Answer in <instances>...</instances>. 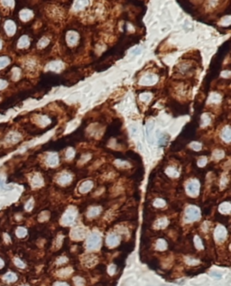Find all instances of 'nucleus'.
Masks as SVG:
<instances>
[{"mask_svg": "<svg viewBox=\"0 0 231 286\" xmlns=\"http://www.w3.org/2000/svg\"><path fill=\"white\" fill-rule=\"evenodd\" d=\"M85 235H86V230L81 227H78L72 230L71 238L73 239L79 240V239H82L83 238H85Z\"/></svg>", "mask_w": 231, "mask_h": 286, "instance_id": "obj_6", "label": "nucleus"}, {"mask_svg": "<svg viewBox=\"0 0 231 286\" xmlns=\"http://www.w3.org/2000/svg\"><path fill=\"white\" fill-rule=\"evenodd\" d=\"M101 242V238H100V235L97 233H92L90 237L87 239V243H86V246L89 250H95V249H98L100 247Z\"/></svg>", "mask_w": 231, "mask_h": 286, "instance_id": "obj_1", "label": "nucleus"}, {"mask_svg": "<svg viewBox=\"0 0 231 286\" xmlns=\"http://www.w3.org/2000/svg\"><path fill=\"white\" fill-rule=\"evenodd\" d=\"M100 208L99 207H96V208H92L89 210V212H88V217L89 218H93V217H96V216H98L100 213Z\"/></svg>", "mask_w": 231, "mask_h": 286, "instance_id": "obj_12", "label": "nucleus"}, {"mask_svg": "<svg viewBox=\"0 0 231 286\" xmlns=\"http://www.w3.org/2000/svg\"><path fill=\"white\" fill-rule=\"evenodd\" d=\"M225 135V138L227 139V141H229V136H230V133H229V128H227V131L225 132V134H223V136Z\"/></svg>", "mask_w": 231, "mask_h": 286, "instance_id": "obj_30", "label": "nucleus"}, {"mask_svg": "<svg viewBox=\"0 0 231 286\" xmlns=\"http://www.w3.org/2000/svg\"><path fill=\"white\" fill-rule=\"evenodd\" d=\"M66 261H67V258L66 257H60V259H58L57 260V264H63V263H65L66 262Z\"/></svg>", "mask_w": 231, "mask_h": 286, "instance_id": "obj_32", "label": "nucleus"}, {"mask_svg": "<svg viewBox=\"0 0 231 286\" xmlns=\"http://www.w3.org/2000/svg\"><path fill=\"white\" fill-rule=\"evenodd\" d=\"M58 163V157L57 155H51L48 159V164H49L51 166H55Z\"/></svg>", "mask_w": 231, "mask_h": 286, "instance_id": "obj_17", "label": "nucleus"}, {"mask_svg": "<svg viewBox=\"0 0 231 286\" xmlns=\"http://www.w3.org/2000/svg\"><path fill=\"white\" fill-rule=\"evenodd\" d=\"M168 225V219L165 218H162L160 219H158L155 224H154V227L156 228H163Z\"/></svg>", "mask_w": 231, "mask_h": 286, "instance_id": "obj_9", "label": "nucleus"}, {"mask_svg": "<svg viewBox=\"0 0 231 286\" xmlns=\"http://www.w3.org/2000/svg\"><path fill=\"white\" fill-rule=\"evenodd\" d=\"M168 139H169V135L168 134L167 135L166 134H163V135H162V137L159 140V144L161 145H165L167 144V142H168Z\"/></svg>", "mask_w": 231, "mask_h": 286, "instance_id": "obj_23", "label": "nucleus"}, {"mask_svg": "<svg viewBox=\"0 0 231 286\" xmlns=\"http://www.w3.org/2000/svg\"><path fill=\"white\" fill-rule=\"evenodd\" d=\"M200 191V185L197 181H190L187 185V191L190 196H197Z\"/></svg>", "mask_w": 231, "mask_h": 286, "instance_id": "obj_5", "label": "nucleus"}, {"mask_svg": "<svg viewBox=\"0 0 231 286\" xmlns=\"http://www.w3.org/2000/svg\"><path fill=\"white\" fill-rule=\"evenodd\" d=\"M22 286H28V285H22Z\"/></svg>", "mask_w": 231, "mask_h": 286, "instance_id": "obj_36", "label": "nucleus"}, {"mask_svg": "<svg viewBox=\"0 0 231 286\" xmlns=\"http://www.w3.org/2000/svg\"><path fill=\"white\" fill-rule=\"evenodd\" d=\"M3 266H4V261L0 258V268H2Z\"/></svg>", "mask_w": 231, "mask_h": 286, "instance_id": "obj_34", "label": "nucleus"}, {"mask_svg": "<svg viewBox=\"0 0 231 286\" xmlns=\"http://www.w3.org/2000/svg\"><path fill=\"white\" fill-rule=\"evenodd\" d=\"M166 172H167V174H168V175H170V176H173V177H176V176H178V175H179L178 171H177L175 169H173V168H169V169H167Z\"/></svg>", "mask_w": 231, "mask_h": 286, "instance_id": "obj_22", "label": "nucleus"}, {"mask_svg": "<svg viewBox=\"0 0 231 286\" xmlns=\"http://www.w3.org/2000/svg\"><path fill=\"white\" fill-rule=\"evenodd\" d=\"M194 244H195V246L198 248V249H202V248H203L202 242H201V240H200V238L199 237L194 238Z\"/></svg>", "mask_w": 231, "mask_h": 286, "instance_id": "obj_20", "label": "nucleus"}, {"mask_svg": "<svg viewBox=\"0 0 231 286\" xmlns=\"http://www.w3.org/2000/svg\"><path fill=\"white\" fill-rule=\"evenodd\" d=\"M7 63H8V60L7 59H4V58L0 59V68L7 65Z\"/></svg>", "mask_w": 231, "mask_h": 286, "instance_id": "obj_29", "label": "nucleus"}, {"mask_svg": "<svg viewBox=\"0 0 231 286\" xmlns=\"http://www.w3.org/2000/svg\"><path fill=\"white\" fill-rule=\"evenodd\" d=\"M230 204L228 202H225V203H222L220 206V211L221 213L223 214H227V213H229V211H230Z\"/></svg>", "mask_w": 231, "mask_h": 286, "instance_id": "obj_13", "label": "nucleus"}, {"mask_svg": "<svg viewBox=\"0 0 231 286\" xmlns=\"http://www.w3.org/2000/svg\"><path fill=\"white\" fill-rule=\"evenodd\" d=\"M92 188V182L91 181H85L80 186V191L81 193H85L89 191Z\"/></svg>", "mask_w": 231, "mask_h": 286, "instance_id": "obj_8", "label": "nucleus"}, {"mask_svg": "<svg viewBox=\"0 0 231 286\" xmlns=\"http://www.w3.org/2000/svg\"><path fill=\"white\" fill-rule=\"evenodd\" d=\"M107 271H108V273H109V275H113L114 273H115V272H116V266L113 265H110V266L108 267Z\"/></svg>", "mask_w": 231, "mask_h": 286, "instance_id": "obj_28", "label": "nucleus"}, {"mask_svg": "<svg viewBox=\"0 0 231 286\" xmlns=\"http://www.w3.org/2000/svg\"><path fill=\"white\" fill-rule=\"evenodd\" d=\"M87 258H88V260H87V262L85 263V265H86L87 266H89V267L92 266L93 265H95L97 263V259L94 256H90H90H88Z\"/></svg>", "mask_w": 231, "mask_h": 286, "instance_id": "obj_18", "label": "nucleus"}, {"mask_svg": "<svg viewBox=\"0 0 231 286\" xmlns=\"http://www.w3.org/2000/svg\"><path fill=\"white\" fill-rule=\"evenodd\" d=\"M3 279L8 282H14L17 280L16 275H15L14 272H7L6 275L3 277Z\"/></svg>", "mask_w": 231, "mask_h": 286, "instance_id": "obj_10", "label": "nucleus"}, {"mask_svg": "<svg viewBox=\"0 0 231 286\" xmlns=\"http://www.w3.org/2000/svg\"><path fill=\"white\" fill-rule=\"evenodd\" d=\"M77 215V211L75 208H70L66 211V213L64 214L62 222L63 225H70V224L73 222L76 218Z\"/></svg>", "mask_w": 231, "mask_h": 286, "instance_id": "obj_3", "label": "nucleus"}, {"mask_svg": "<svg viewBox=\"0 0 231 286\" xmlns=\"http://www.w3.org/2000/svg\"><path fill=\"white\" fill-rule=\"evenodd\" d=\"M33 201H30L27 204H26V208L27 209V210H31L32 209V208H33Z\"/></svg>", "mask_w": 231, "mask_h": 286, "instance_id": "obj_31", "label": "nucleus"}, {"mask_svg": "<svg viewBox=\"0 0 231 286\" xmlns=\"http://www.w3.org/2000/svg\"><path fill=\"white\" fill-rule=\"evenodd\" d=\"M186 263H187L188 265H196V264L199 263V261L196 260V259H194V258H187Z\"/></svg>", "mask_w": 231, "mask_h": 286, "instance_id": "obj_27", "label": "nucleus"}, {"mask_svg": "<svg viewBox=\"0 0 231 286\" xmlns=\"http://www.w3.org/2000/svg\"><path fill=\"white\" fill-rule=\"evenodd\" d=\"M215 238L217 241L218 242H221L226 238V235H227V230L224 227L222 226H218L217 227L216 230H215Z\"/></svg>", "mask_w": 231, "mask_h": 286, "instance_id": "obj_4", "label": "nucleus"}, {"mask_svg": "<svg viewBox=\"0 0 231 286\" xmlns=\"http://www.w3.org/2000/svg\"><path fill=\"white\" fill-rule=\"evenodd\" d=\"M71 180V176L68 173H64V174L60 175V177L59 178V182L60 184H67Z\"/></svg>", "mask_w": 231, "mask_h": 286, "instance_id": "obj_11", "label": "nucleus"}, {"mask_svg": "<svg viewBox=\"0 0 231 286\" xmlns=\"http://www.w3.org/2000/svg\"><path fill=\"white\" fill-rule=\"evenodd\" d=\"M33 183L34 186H40V185L43 184V181L39 176H35L33 178Z\"/></svg>", "mask_w": 231, "mask_h": 286, "instance_id": "obj_25", "label": "nucleus"}, {"mask_svg": "<svg viewBox=\"0 0 231 286\" xmlns=\"http://www.w3.org/2000/svg\"><path fill=\"white\" fill-rule=\"evenodd\" d=\"M27 234V230L26 228H18L16 229V235L18 238H23V237H26Z\"/></svg>", "mask_w": 231, "mask_h": 286, "instance_id": "obj_16", "label": "nucleus"}, {"mask_svg": "<svg viewBox=\"0 0 231 286\" xmlns=\"http://www.w3.org/2000/svg\"><path fill=\"white\" fill-rule=\"evenodd\" d=\"M53 286H69V285L65 282H56Z\"/></svg>", "mask_w": 231, "mask_h": 286, "instance_id": "obj_33", "label": "nucleus"}, {"mask_svg": "<svg viewBox=\"0 0 231 286\" xmlns=\"http://www.w3.org/2000/svg\"><path fill=\"white\" fill-rule=\"evenodd\" d=\"M14 262H15L16 265V266H18V267H20V268H23V267L26 266V265L23 264V263L22 262V261H21L20 259H18V258H15Z\"/></svg>", "mask_w": 231, "mask_h": 286, "instance_id": "obj_26", "label": "nucleus"}, {"mask_svg": "<svg viewBox=\"0 0 231 286\" xmlns=\"http://www.w3.org/2000/svg\"><path fill=\"white\" fill-rule=\"evenodd\" d=\"M74 283L76 286H83L85 283V281L80 277H76V278H74Z\"/></svg>", "mask_w": 231, "mask_h": 286, "instance_id": "obj_24", "label": "nucleus"}, {"mask_svg": "<svg viewBox=\"0 0 231 286\" xmlns=\"http://www.w3.org/2000/svg\"><path fill=\"white\" fill-rule=\"evenodd\" d=\"M200 210L196 207H189L185 211V220L188 222L196 221L200 218Z\"/></svg>", "mask_w": 231, "mask_h": 286, "instance_id": "obj_2", "label": "nucleus"}, {"mask_svg": "<svg viewBox=\"0 0 231 286\" xmlns=\"http://www.w3.org/2000/svg\"><path fill=\"white\" fill-rule=\"evenodd\" d=\"M154 205L157 208H162V207H164L165 205V201L163 200H161V198H157V200L154 201Z\"/></svg>", "mask_w": 231, "mask_h": 286, "instance_id": "obj_21", "label": "nucleus"}, {"mask_svg": "<svg viewBox=\"0 0 231 286\" xmlns=\"http://www.w3.org/2000/svg\"><path fill=\"white\" fill-rule=\"evenodd\" d=\"M119 242H120V238L117 237V235L111 234L107 238V244L108 246H110V247L117 245L119 244Z\"/></svg>", "mask_w": 231, "mask_h": 286, "instance_id": "obj_7", "label": "nucleus"}, {"mask_svg": "<svg viewBox=\"0 0 231 286\" xmlns=\"http://www.w3.org/2000/svg\"><path fill=\"white\" fill-rule=\"evenodd\" d=\"M0 48H1V42H0Z\"/></svg>", "mask_w": 231, "mask_h": 286, "instance_id": "obj_35", "label": "nucleus"}, {"mask_svg": "<svg viewBox=\"0 0 231 286\" xmlns=\"http://www.w3.org/2000/svg\"><path fill=\"white\" fill-rule=\"evenodd\" d=\"M6 31H7L8 33H13L14 31H15V26H14V23H11V22H8L6 23Z\"/></svg>", "mask_w": 231, "mask_h": 286, "instance_id": "obj_19", "label": "nucleus"}, {"mask_svg": "<svg viewBox=\"0 0 231 286\" xmlns=\"http://www.w3.org/2000/svg\"><path fill=\"white\" fill-rule=\"evenodd\" d=\"M155 80H156V78L154 75H148V76H145L142 81H143V83H145V84H151V83H154Z\"/></svg>", "mask_w": 231, "mask_h": 286, "instance_id": "obj_15", "label": "nucleus"}, {"mask_svg": "<svg viewBox=\"0 0 231 286\" xmlns=\"http://www.w3.org/2000/svg\"><path fill=\"white\" fill-rule=\"evenodd\" d=\"M166 247H167V243L163 239H159L156 242V249L157 250L163 251L166 249Z\"/></svg>", "mask_w": 231, "mask_h": 286, "instance_id": "obj_14", "label": "nucleus"}]
</instances>
